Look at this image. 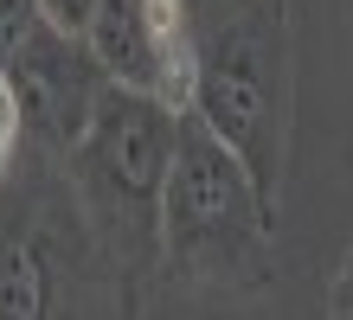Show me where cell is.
<instances>
[{
	"label": "cell",
	"mask_w": 353,
	"mask_h": 320,
	"mask_svg": "<svg viewBox=\"0 0 353 320\" xmlns=\"http://www.w3.org/2000/svg\"><path fill=\"white\" fill-rule=\"evenodd\" d=\"M186 116H199L276 199L296 116V19L289 0H180Z\"/></svg>",
	"instance_id": "1"
},
{
	"label": "cell",
	"mask_w": 353,
	"mask_h": 320,
	"mask_svg": "<svg viewBox=\"0 0 353 320\" xmlns=\"http://www.w3.org/2000/svg\"><path fill=\"white\" fill-rule=\"evenodd\" d=\"M174 141H180V103L110 83L84 141L58 160L77 218L97 237L122 301H129V320L148 269H161V199H168L174 173Z\"/></svg>",
	"instance_id": "2"
},
{
	"label": "cell",
	"mask_w": 353,
	"mask_h": 320,
	"mask_svg": "<svg viewBox=\"0 0 353 320\" xmlns=\"http://www.w3.org/2000/svg\"><path fill=\"white\" fill-rule=\"evenodd\" d=\"M161 269L219 295H251L276 275V199L186 109L161 199Z\"/></svg>",
	"instance_id": "3"
},
{
	"label": "cell",
	"mask_w": 353,
	"mask_h": 320,
	"mask_svg": "<svg viewBox=\"0 0 353 320\" xmlns=\"http://www.w3.org/2000/svg\"><path fill=\"white\" fill-rule=\"evenodd\" d=\"M97 275L116 288L97 237L71 205L65 173L39 160V180L26 186V199L0 205V320H77Z\"/></svg>",
	"instance_id": "4"
},
{
	"label": "cell",
	"mask_w": 353,
	"mask_h": 320,
	"mask_svg": "<svg viewBox=\"0 0 353 320\" xmlns=\"http://www.w3.org/2000/svg\"><path fill=\"white\" fill-rule=\"evenodd\" d=\"M7 90L19 103V128H26V160H65L84 128L97 116L103 90H110V71L97 64V52L84 39H65L58 26L39 19V32L26 39V52L13 58Z\"/></svg>",
	"instance_id": "5"
},
{
	"label": "cell",
	"mask_w": 353,
	"mask_h": 320,
	"mask_svg": "<svg viewBox=\"0 0 353 320\" xmlns=\"http://www.w3.org/2000/svg\"><path fill=\"white\" fill-rule=\"evenodd\" d=\"M84 45L110 71V83L168 96V103L186 109V71L174 64V45H168V26H161L154 0H97V19H90Z\"/></svg>",
	"instance_id": "6"
},
{
	"label": "cell",
	"mask_w": 353,
	"mask_h": 320,
	"mask_svg": "<svg viewBox=\"0 0 353 320\" xmlns=\"http://www.w3.org/2000/svg\"><path fill=\"white\" fill-rule=\"evenodd\" d=\"M32 32H39V0H0V83H7L13 58L26 52Z\"/></svg>",
	"instance_id": "7"
},
{
	"label": "cell",
	"mask_w": 353,
	"mask_h": 320,
	"mask_svg": "<svg viewBox=\"0 0 353 320\" xmlns=\"http://www.w3.org/2000/svg\"><path fill=\"white\" fill-rule=\"evenodd\" d=\"M19 154H26V128H19V103H13V90H7V83H0V192H7L13 167H19Z\"/></svg>",
	"instance_id": "8"
},
{
	"label": "cell",
	"mask_w": 353,
	"mask_h": 320,
	"mask_svg": "<svg viewBox=\"0 0 353 320\" xmlns=\"http://www.w3.org/2000/svg\"><path fill=\"white\" fill-rule=\"evenodd\" d=\"M39 19H46V26H58L65 39H90L97 0H39Z\"/></svg>",
	"instance_id": "9"
},
{
	"label": "cell",
	"mask_w": 353,
	"mask_h": 320,
	"mask_svg": "<svg viewBox=\"0 0 353 320\" xmlns=\"http://www.w3.org/2000/svg\"><path fill=\"white\" fill-rule=\"evenodd\" d=\"M327 295H341V301H353V250L341 256V269H334V288Z\"/></svg>",
	"instance_id": "10"
},
{
	"label": "cell",
	"mask_w": 353,
	"mask_h": 320,
	"mask_svg": "<svg viewBox=\"0 0 353 320\" xmlns=\"http://www.w3.org/2000/svg\"><path fill=\"white\" fill-rule=\"evenodd\" d=\"M327 320H353V301H341V295H327Z\"/></svg>",
	"instance_id": "11"
}]
</instances>
